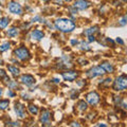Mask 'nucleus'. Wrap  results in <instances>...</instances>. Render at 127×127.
Segmentation results:
<instances>
[{
  "mask_svg": "<svg viewBox=\"0 0 127 127\" xmlns=\"http://www.w3.org/2000/svg\"><path fill=\"white\" fill-rule=\"evenodd\" d=\"M94 40H95V38H94L93 35H89V36H88V41L92 42V41H94Z\"/></svg>",
  "mask_w": 127,
  "mask_h": 127,
  "instance_id": "obj_28",
  "label": "nucleus"
},
{
  "mask_svg": "<svg viewBox=\"0 0 127 127\" xmlns=\"http://www.w3.org/2000/svg\"><path fill=\"white\" fill-rule=\"evenodd\" d=\"M101 66H102V68L104 69L107 73H112L113 71H114L113 66L111 65V64H109V63H103Z\"/></svg>",
  "mask_w": 127,
  "mask_h": 127,
  "instance_id": "obj_14",
  "label": "nucleus"
},
{
  "mask_svg": "<svg viewBox=\"0 0 127 127\" xmlns=\"http://www.w3.org/2000/svg\"><path fill=\"white\" fill-rule=\"evenodd\" d=\"M81 50H85V51H89L90 50V47L87 45L85 41H82L81 42Z\"/></svg>",
  "mask_w": 127,
  "mask_h": 127,
  "instance_id": "obj_23",
  "label": "nucleus"
},
{
  "mask_svg": "<svg viewBox=\"0 0 127 127\" xmlns=\"http://www.w3.org/2000/svg\"><path fill=\"white\" fill-rule=\"evenodd\" d=\"M117 42H118V43H120V45H124V41H123L120 37H118V38H117Z\"/></svg>",
  "mask_w": 127,
  "mask_h": 127,
  "instance_id": "obj_29",
  "label": "nucleus"
},
{
  "mask_svg": "<svg viewBox=\"0 0 127 127\" xmlns=\"http://www.w3.org/2000/svg\"><path fill=\"white\" fill-rule=\"evenodd\" d=\"M40 1H49V0H40Z\"/></svg>",
  "mask_w": 127,
  "mask_h": 127,
  "instance_id": "obj_37",
  "label": "nucleus"
},
{
  "mask_svg": "<svg viewBox=\"0 0 127 127\" xmlns=\"http://www.w3.org/2000/svg\"><path fill=\"white\" fill-rule=\"evenodd\" d=\"M97 30H98V28H97V27L89 28L88 30L84 31V34H85V35H87V36H89V35H93V34L95 33V32H97Z\"/></svg>",
  "mask_w": 127,
  "mask_h": 127,
  "instance_id": "obj_17",
  "label": "nucleus"
},
{
  "mask_svg": "<svg viewBox=\"0 0 127 127\" xmlns=\"http://www.w3.org/2000/svg\"><path fill=\"white\" fill-rule=\"evenodd\" d=\"M10 102L7 100H3V101H0V109L1 110H5L7 108V106H9Z\"/></svg>",
  "mask_w": 127,
  "mask_h": 127,
  "instance_id": "obj_19",
  "label": "nucleus"
},
{
  "mask_svg": "<svg viewBox=\"0 0 127 127\" xmlns=\"http://www.w3.org/2000/svg\"><path fill=\"white\" fill-rule=\"evenodd\" d=\"M78 41L77 40H74V39H72V40H71V45H76Z\"/></svg>",
  "mask_w": 127,
  "mask_h": 127,
  "instance_id": "obj_32",
  "label": "nucleus"
},
{
  "mask_svg": "<svg viewBox=\"0 0 127 127\" xmlns=\"http://www.w3.org/2000/svg\"><path fill=\"white\" fill-rule=\"evenodd\" d=\"M9 125H11V126H19V123H16V122H12V123H9Z\"/></svg>",
  "mask_w": 127,
  "mask_h": 127,
  "instance_id": "obj_31",
  "label": "nucleus"
},
{
  "mask_svg": "<svg viewBox=\"0 0 127 127\" xmlns=\"http://www.w3.org/2000/svg\"><path fill=\"white\" fill-rule=\"evenodd\" d=\"M65 1H67V2H70V1H72V0H65Z\"/></svg>",
  "mask_w": 127,
  "mask_h": 127,
  "instance_id": "obj_36",
  "label": "nucleus"
},
{
  "mask_svg": "<svg viewBox=\"0 0 127 127\" xmlns=\"http://www.w3.org/2000/svg\"><path fill=\"white\" fill-rule=\"evenodd\" d=\"M55 28L64 33H70L75 29V22L68 18H59L55 20Z\"/></svg>",
  "mask_w": 127,
  "mask_h": 127,
  "instance_id": "obj_1",
  "label": "nucleus"
},
{
  "mask_svg": "<svg viewBox=\"0 0 127 127\" xmlns=\"http://www.w3.org/2000/svg\"><path fill=\"white\" fill-rule=\"evenodd\" d=\"M7 35H9L10 37H15L18 35V29H16V28H12V29L7 30Z\"/></svg>",
  "mask_w": 127,
  "mask_h": 127,
  "instance_id": "obj_18",
  "label": "nucleus"
},
{
  "mask_svg": "<svg viewBox=\"0 0 127 127\" xmlns=\"http://www.w3.org/2000/svg\"><path fill=\"white\" fill-rule=\"evenodd\" d=\"M7 95H9V96H15V93L13 92V91H11V90H9V92H7Z\"/></svg>",
  "mask_w": 127,
  "mask_h": 127,
  "instance_id": "obj_30",
  "label": "nucleus"
},
{
  "mask_svg": "<svg viewBox=\"0 0 127 127\" xmlns=\"http://www.w3.org/2000/svg\"><path fill=\"white\" fill-rule=\"evenodd\" d=\"M9 11L13 14H17V15H21L22 14V7L16 1H11L9 3Z\"/></svg>",
  "mask_w": 127,
  "mask_h": 127,
  "instance_id": "obj_5",
  "label": "nucleus"
},
{
  "mask_svg": "<svg viewBox=\"0 0 127 127\" xmlns=\"http://www.w3.org/2000/svg\"><path fill=\"white\" fill-rule=\"evenodd\" d=\"M32 21H38V22H46V20L45 19H42V18H40L39 16H36V17H34L33 19H32Z\"/></svg>",
  "mask_w": 127,
  "mask_h": 127,
  "instance_id": "obj_26",
  "label": "nucleus"
},
{
  "mask_svg": "<svg viewBox=\"0 0 127 127\" xmlns=\"http://www.w3.org/2000/svg\"><path fill=\"white\" fill-rule=\"evenodd\" d=\"M78 109L81 110V111H85L87 109V104H86L84 101L78 102Z\"/></svg>",
  "mask_w": 127,
  "mask_h": 127,
  "instance_id": "obj_22",
  "label": "nucleus"
},
{
  "mask_svg": "<svg viewBox=\"0 0 127 127\" xmlns=\"http://www.w3.org/2000/svg\"><path fill=\"white\" fill-rule=\"evenodd\" d=\"M50 117L51 113L49 110H43L40 117V122L42 123V125H51L50 123Z\"/></svg>",
  "mask_w": 127,
  "mask_h": 127,
  "instance_id": "obj_10",
  "label": "nucleus"
},
{
  "mask_svg": "<svg viewBox=\"0 0 127 127\" xmlns=\"http://www.w3.org/2000/svg\"><path fill=\"white\" fill-rule=\"evenodd\" d=\"M122 1H124V2H127V0H122Z\"/></svg>",
  "mask_w": 127,
  "mask_h": 127,
  "instance_id": "obj_39",
  "label": "nucleus"
},
{
  "mask_svg": "<svg viewBox=\"0 0 127 127\" xmlns=\"http://www.w3.org/2000/svg\"><path fill=\"white\" fill-rule=\"evenodd\" d=\"M127 88V75H120L113 83V89L117 91L125 90Z\"/></svg>",
  "mask_w": 127,
  "mask_h": 127,
  "instance_id": "obj_2",
  "label": "nucleus"
},
{
  "mask_svg": "<svg viewBox=\"0 0 127 127\" xmlns=\"http://www.w3.org/2000/svg\"><path fill=\"white\" fill-rule=\"evenodd\" d=\"M43 36H45V34H43V32L40 30H34V31H32V33H31V38L34 39V40H41Z\"/></svg>",
  "mask_w": 127,
  "mask_h": 127,
  "instance_id": "obj_12",
  "label": "nucleus"
},
{
  "mask_svg": "<svg viewBox=\"0 0 127 127\" xmlns=\"http://www.w3.org/2000/svg\"><path fill=\"white\" fill-rule=\"evenodd\" d=\"M86 98H87V102L90 105H96L98 101H100V95L95 92V91H92V92H89L86 95Z\"/></svg>",
  "mask_w": 127,
  "mask_h": 127,
  "instance_id": "obj_6",
  "label": "nucleus"
},
{
  "mask_svg": "<svg viewBox=\"0 0 127 127\" xmlns=\"http://www.w3.org/2000/svg\"><path fill=\"white\" fill-rule=\"evenodd\" d=\"M61 65H58L59 68H70L71 66V62H70V57L69 56H63L61 59Z\"/></svg>",
  "mask_w": 127,
  "mask_h": 127,
  "instance_id": "obj_13",
  "label": "nucleus"
},
{
  "mask_svg": "<svg viewBox=\"0 0 127 127\" xmlns=\"http://www.w3.org/2000/svg\"><path fill=\"white\" fill-rule=\"evenodd\" d=\"M19 81H20V83H22V84H25L27 86H31L35 83V78L30 74H25V75H21Z\"/></svg>",
  "mask_w": 127,
  "mask_h": 127,
  "instance_id": "obj_9",
  "label": "nucleus"
},
{
  "mask_svg": "<svg viewBox=\"0 0 127 127\" xmlns=\"http://www.w3.org/2000/svg\"><path fill=\"white\" fill-rule=\"evenodd\" d=\"M106 73V71L102 68V66H96V67H93V68H91L90 70L87 71V77L89 78H94L96 76H101V75H104Z\"/></svg>",
  "mask_w": 127,
  "mask_h": 127,
  "instance_id": "obj_4",
  "label": "nucleus"
},
{
  "mask_svg": "<svg viewBox=\"0 0 127 127\" xmlns=\"http://www.w3.org/2000/svg\"><path fill=\"white\" fill-rule=\"evenodd\" d=\"M29 110H30V112L32 114H37L38 113V108H37V106H35V105H30Z\"/></svg>",
  "mask_w": 127,
  "mask_h": 127,
  "instance_id": "obj_21",
  "label": "nucleus"
},
{
  "mask_svg": "<svg viewBox=\"0 0 127 127\" xmlns=\"http://www.w3.org/2000/svg\"><path fill=\"white\" fill-rule=\"evenodd\" d=\"M14 54H15V56L18 59H20V61H28V59L31 57L29 50L25 47H20V48H18V49H16Z\"/></svg>",
  "mask_w": 127,
  "mask_h": 127,
  "instance_id": "obj_3",
  "label": "nucleus"
},
{
  "mask_svg": "<svg viewBox=\"0 0 127 127\" xmlns=\"http://www.w3.org/2000/svg\"><path fill=\"white\" fill-rule=\"evenodd\" d=\"M10 22V18L9 17H2L0 18V30L4 29V28L7 27V25H9Z\"/></svg>",
  "mask_w": 127,
  "mask_h": 127,
  "instance_id": "obj_16",
  "label": "nucleus"
},
{
  "mask_svg": "<svg viewBox=\"0 0 127 127\" xmlns=\"http://www.w3.org/2000/svg\"><path fill=\"white\" fill-rule=\"evenodd\" d=\"M0 77L5 78L6 81H10V78H7V77H6V74H5V72H4V70H0Z\"/></svg>",
  "mask_w": 127,
  "mask_h": 127,
  "instance_id": "obj_27",
  "label": "nucleus"
},
{
  "mask_svg": "<svg viewBox=\"0 0 127 127\" xmlns=\"http://www.w3.org/2000/svg\"><path fill=\"white\" fill-rule=\"evenodd\" d=\"M1 95H2V89L0 88V97H1Z\"/></svg>",
  "mask_w": 127,
  "mask_h": 127,
  "instance_id": "obj_35",
  "label": "nucleus"
},
{
  "mask_svg": "<svg viewBox=\"0 0 127 127\" xmlns=\"http://www.w3.org/2000/svg\"><path fill=\"white\" fill-rule=\"evenodd\" d=\"M7 85H9V87L12 89V88H15V87H18V84L16 83L15 81H9V83H7Z\"/></svg>",
  "mask_w": 127,
  "mask_h": 127,
  "instance_id": "obj_25",
  "label": "nucleus"
},
{
  "mask_svg": "<svg viewBox=\"0 0 127 127\" xmlns=\"http://www.w3.org/2000/svg\"><path fill=\"white\" fill-rule=\"evenodd\" d=\"M119 23H120V26H125V25H127V15L123 16V17L120 19Z\"/></svg>",
  "mask_w": 127,
  "mask_h": 127,
  "instance_id": "obj_24",
  "label": "nucleus"
},
{
  "mask_svg": "<svg viewBox=\"0 0 127 127\" xmlns=\"http://www.w3.org/2000/svg\"><path fill=\"white\" fill-rule=\"evenodd\" d=\"M10 47H11L10 42H3L2 45L0 46V52H4V51L9 50V49H10Z\"/></svg>",
  "mask_w": 127,
  "mask_h": 127,
  "instance_id": "obj_20",
  "label": "nucleus"
},
{
  "mask_svg": "<svg viewBox=\"0 0 127 127\" xmlns=\"http://www.w3.org/2000/svg\"><path fill=\"white\" fill-rule=\"evenodd\" d=\"M1 64H2V61H1V59H0V65H1Z\"/></svg>",
  "mask_w": 127,
  "mask_h": 127,
  "instance_id": "obj_38",
  "label": "nucleus"
},
{
  "mask_svg": "<svg viewBox=\"0 0 127 127\" xmlns=\"http://www.w3.org/2000/svg\"><path fill=\"white\" fill-rule=\"evenodd\" d=\"M15 112H16V116H17L19 119H25L27 113H26V110H25V106L20 103H16L15 104Z\"/></svg>",
  "mask_w": 127,
  "mask_h": 127,
  "instance_id": "obj_7",
  "label": "nucleus"
},
{
  "mask_svg": "<svg viewBox=\"0 0 127 127\" xmlns=\"http://www.w3.org/2000/svg\"><path fill=\"white\" fill-rule=\"evenodd\" d=\"M91 3L88 1V0H77L76 2L74 3V9H77V10H81V11H84L87 10L88 7L90 6Z\"/></svg>",
  "mask_w": 127,
  "mask_h": 127,
  "instance_id": "obj_8",
  "label": "nucleus"
},
{
  "mask_svg": "<svg viewBox=\"0 0 127 127\" xmlns=\"http://www.w3.org/2000/svg\"><path fill=\"white\" fill-rule=\"evenodd\" d=\"M122 106L123 107H124V108L127 110V103H123V104H122Z\"/></svg>",
  "mask_w": 127,
  "mask_h": 127,
  "instance_id": "obj_33",
  "label": "nucleus"
},
{
  "mask_svg": "<svg viewBox=\"0 0 127 127\" xmlns=\"http://www.w3.org/2000/svg\"><path fill=\"white\" fill-rule=\"evenodd\" d=\"M77 75H78V73L76 72V71H68V72H64L63 73V77H64L65 81L72 82L77 77Z\"/></svg>",
  "mask_w": 127,
  "mask_h": 127,
  "instance_id": "obj_11",
  "label": "nucleus"
},
{
  "mask_svg": "<svg viewBox=\"0 0 127 127\" xmlns=\"http://www.w3.org/2000/svg\"><path fill=\"white\" fill-rule=\"evenodd\" d=\"M7 69H9V71L13 74V76H15V77H17L19 75V72H20L17 67H14V66H11V65H7Z\"/></svg>",
  "mask_w": 127,
  "mask_h": 127,
  "instance_id": "obj_15",
  "label": "nucleus"
},
{
  "mask_svg": "<svg viewBox=\"0 0 127 127\" xmlns=\"http://www.w3.org/2000/svg\"><path fill=\"white\" fill-rule=\"evenodd\" d=\"M71 125H72V126H79V124H78V123H76V122H74L73 124H71Z\"/></svg>",
  "mask_w": 127,
  "mask_h": 127,
  "instance_id": "obj_34",
  "label": "nucleus"
}]
</instances>
